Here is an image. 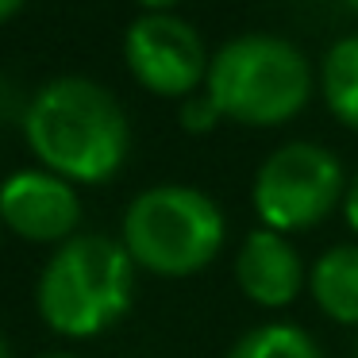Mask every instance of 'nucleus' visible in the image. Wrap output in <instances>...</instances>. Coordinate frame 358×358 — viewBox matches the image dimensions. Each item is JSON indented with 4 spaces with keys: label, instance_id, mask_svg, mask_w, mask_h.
I'll list each match as a JSON object with an SVG mask.
<instances>
[{
    "label": "nucleus",
    "instance_id": "obj_17",
    "mask_svg": "<svg viewBox=\"0 0 358 358\" xmlns=\"http://www.w3.org/2000/svg\"><path fill=\"white\" fill-rule=\"evenodd\" d=\"M39 358H81V355H70V350H55V355H39Z\"/></svg>",
    "mask_w": 358,
    "mask_h": 358
},
{
    "label": "nucleus",
    "instance_id": "obj_6",
    "mask_svg": "<svg viewBox=\"0 0 358 358\" xmlns=\"http://www.w3.org/2000/svg\"><path fill=\"white\" fill-rule=\"evenodd\" d=\"M124 62L147 93L185 101L204 89L212 55L201 31L178 12H143L124 31Z\"/></svg>",
    "mask_w": 358,
    "mask_h": 358
},
{
    "label": "nucleus",
    "instance_id": "obj_14",
    "mask_svg": "<svg viewBox=\"0 0 358 358\" xmlns=\"http://www.w3.org/2000/svg\"><path fill=\"white\" fill-rule=\"evenodd\" d=\"M143 12H173L181 4V0H135Z\"/></svg>",
    "mask_w": 358,
    "mask_h": 358
},
{
    "label": "nucleus",
    "instance_id": "obj_8",
    "mask_svg": "<svg viewBox=\"0 0 358 358\" xmlns=\"http://www.w3.org/2000/svg\"><path fill=\"white\" fill-rule=\"evenodd\" d=\"M235 281L239 293L258 308H289L308 289V266L293 239L273 227H250L235 250Z\"/></svg>",
    "mask_w": 358,
    "mask_h": 358
},
{
    "label": "nucleus",
    "instance_id": "obj_15",
    "mask_svg": "<svg viewBox=\"0 0 358 358\" xmlns=\"http://www.w3.org/2000/svg\"><path fill=\"white\" fill-rule=\"evenodd\" d=\"M24 4H27V0H0V24H8V20L16 16Z\"/></svg>",
    "mask_w": 358,
    "mask_h": 358
},
{
    "label": "nucleus",
    "instance_id": "obj_10",
    "mask_svg": "<svg viewBox=\"0 0 358 358\" xmlns=\"http://www.w3.org/2000/svg\"><path fill=\"white\" fill-rule=\"evenodd\" d=\"M316 85L335 124H343L347 131H358V31L335 39L324 50Z\"/></svg>",
    "mask_w": 358,
    "mask_h": 358
},
{
    "label": "nucleus",
    "instance_id": "obj_12",
    "mask_svg": "<svg viewBox=\"0 0 358 358\" xmlns=\"http://www.w3.org/2000/svg\"><path fill=\"white\" fill-rule=\"evenodd\" d=\"M178 124L185 127L189 135H208V131H216V127L224 124V116H220V108L212 104V96L201 89V93H193V96L181 101Z\"/></svg>",
    "mask_w": 358,
    "mask_h": 358
},
{
    "label": "nucleus",
    "instance_id": "obj_3",
    "mask_svg": "<svg viewBox=\"0 0 358 358\" xmlns=\"http://www.w3.org/2000/svg\"><path fill=\"white\" fill-rule=\"evenodd\" d=\"M135 270L127 247L108 235H73L55 247L35 285V308L50 331L66 339H96L127 316L135 301Z\"/></svg>",
    "mask_w": 358,
    "mask_h": 358
},
{
    "label": "nucleus",
    "instance_id": "obj_1",
    "mask_svg": "<svg viewBox=\"0 0 358 358\" xmlns=\"http://www.w3.org/2000/svg\"><path fill=\"white\" fill-rule=\"evenodd\" d=\"M24 139L43 170L73 185H104L131 155V124L116 93L93 78L66 73L27 101Z\"/></svg>",
    "mask_w": 358,
    "mask_h": 358
},
{
    "label": "nucleus",
    "instance_id": "obj_18",
    "mask_svg": "<svg viewBox=\"0 0 358 358\" xmlns=\"http://www.w3.org/2000/svg\"><path fill=\"white\" fill-rule=\"evenodd\" d=\"M343 4H347L350 12H358V0H343Z\"/></svg>",
    "mask_w": 358,
    "mask_h": 358
},
{
    "label": "nucleus",
    "instance_id": "obj_19",
    "mask_svg": "<svg viewBox=\"0 0 358 358\" xmlns=\"http://www.w3.org/2000/svg\"><path fill=\"white\" fill-rule=\"evenodd\" d=\"M0 235H4V224H0Z\"/></svg>",
    "mask_w": 358,
    "mask_h": 358
},
{
    "label": "nucleus",
    "instance_id": "obj_7",
    "mask_svg": "<svg viewBox=\"0 0 358 358\" xmlns=\"http://www.w3.org/2000/svg\"><path fill=\"white\" fill-rule=\"evenodd\" d=\"M0 224L24 243L62 247L81 227L78 185L43 166L8 173L0 181Z\"/></svg>",
    "mask_w": 358,
    "mask_h": 358
},
{
    "label": "nucleus",
    "instance_id": "obj_2",
    "mask_svg": "<svg viewBox=\"0 0 358 358\" xmlns=\"http://www.w3.org/2000/svg\"><path fill=\"white\" fill-rule=\"evenodd\" d=\"M204 93L231 124L281 127L308 108L316 70L296 43L270 31H247L212 50Z\"/></svg>",
    "mask_w": 358,
    "mask_h": 358
},
{
    "label": "nucleus",
    "instance_id": "obj_13",
    "mask_svg": "<svg viewBox=\"0 0 358 358\" xmlns=\"http://www.w3.org/2000/svg\"><path fill=\"white\" fill-rule=\"evenodd\" d=\"M343 216H347V227L358 235V173L350 178V185H347V196H343Z\"/></svg>",
    "mask_w": 358,
    "mask_h": 358
},
{
    "label": "nucleus",
    "instance_id": "obj_9",
    "mask_svg": "<svg viewBox=\"0 0 358 358\" xmlns=\"http://www.w3.org/2000/svg\"><path fill=\"white\" fill-rule=\"evenodd\" d=\"M308 293L327 320L358 327V243H335L308 266Z\"/></svg>",
    "mask_w": 358,
    "mask_h": 358
},
{
    "label": "nucleus",
    "instance_id": "obj_4",
    "mask_svg": "<svg viewBox=\"0 0 358 358\" xmlns=\"http://www.w3.org/2000/svg\"><path fill=\"white\" fill-rule=\"evenodd\" d=\"M227 216L196 185H150L127 204L120 243L155 278H193L220 258Z\"/></svg>",
    "mask_w": 358,
    "mask_h": 358
},
{
    "label": "nucleus",
    "instance_id": "obj_20",
    "mask_svg": "<svg viewBox=\"0 0 358 358\" xmlns=\"http://www.w3.org/2000/svg\"><path fill=\"white\" fill-rule=\"evenodd\" d=\"M355 358H358V355H355Z\"/></svg>",
    "mask_w": 358,
    "mask_h": 358
},
{
    "label": "nucleus",
    "instance_id": "obj_5",
    "mask_svg": "<svg viewBox=\"0 0 358 358\" xmlns=\"http://www.w3.org/2000/svg\"><path fill=\"white\" fill-rule=\"evenodd\" d=\"M347 185V170L335 150L308 139H293L262 158L250 185V204L262 227L296 235L343 208Z\"/></svg>",
    "mask_w": 358,
    "mask_h": 358
},
{
    "label": "nucleus",
    "instance_id": "obj_11",
    "mask_svg": "<svg viewBox=\"0 0 358 358\" xmlns=\"http://www.w3.org/2000/svg\"><path fill=\"white\" fill-rule=\"evenodd\" d=\"M227 358H324L308 331L289 320H270V324L250 327L235 339Z\"/></svg>",
    "mask_w": 358,
    "mask_h": 358
},
{
    "label": "nucleus",
    "instance_id": "obj_16",
    "mask_svg": "<svg viewBox=\"0 0 358 358\" xmlns=\"http://www.w3.org/2000/svg\"><path fill=\"white\" fill-rule=\"evenodd\" d=\"M0 358H12V347H8V339L0 335Z\"/></svg>",
    "mask_w": 358,
    "mask_h": 358
}]
</instances>
